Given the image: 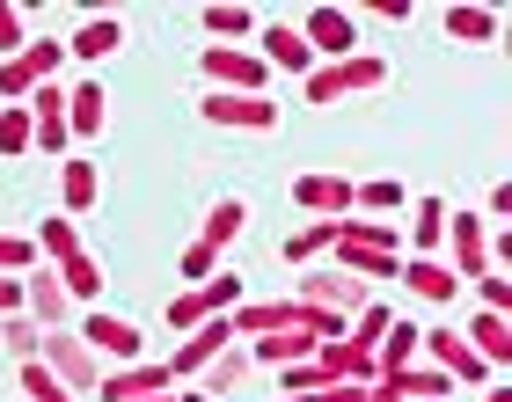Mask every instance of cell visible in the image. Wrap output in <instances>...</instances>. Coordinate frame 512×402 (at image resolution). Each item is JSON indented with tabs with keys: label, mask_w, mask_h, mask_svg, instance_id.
Listing matches in <instances>:
<instances>
[{
	"label": "cell",
	"mask_w": 512,
	"mask_h": 402,
	"mask_svg": "<svg viewBox=\"0 0 512 402\" xmlns=\"http://www.w3.org/2000/svg\"><path fill=\"white\" fill-rule=\"evenodd\" d=\"M15 381H22V402H81V395H66L37 359H22V366H15Z\"/></svg>",
	"instance_id": "d6a6232c"
},
{
	"label": "cell",
	"mask_w": 512,
	"mask_h": 402,
	"mask_svg": "<svg viewBox=\"0 0 512 402\" xmlns=\"http://www.w3.org/2000/svg\"><path fill=\"white\" fill-rule=\"evenodd\" d=\"M59 59H66V44H52V37H37L15 59H0V103H30L44 81H59Z\"/></svg>",
	"instance_id": "7a4b0ae2"
},
{
	"label": "cell",
	"mask_w": 512,
	"mask_h": 402,
	"mask_svg": "<svg viewBox=\"0 0 512 402\" xmlns=\"http://www.w3.org/2000/svg\"><path fill=\"white\" fill-rule=\"evenodd\" d=\"M293 205L315 212V220H344V212H352V176H330V169L293 176Z\"/></svg>",
	"instance_id": "30bf717a"
},
{
	"label": "cell",
	"mask_w": 512,
	"mask_h": 402,
	"mask_svg": "<svg viewBox=\"0 0 512 402\" xmlns=\"http://www.w3.org/2000/svg\"><path fill=\"white\" fill-rule=\"evenodd\" d=\"M242 373H249V366L235 359V351H220V359L205 366V395H220V402H227V388H242Z\"/></svg>",
	"instance_id": "ab89813d"
},
{
	"label": "cell",
	"mask_w": 512,
	"mask_h": 402,
	"mask_svg": "<svg viewBox=\"0 0 512 402\" xmlns=\"http://www.w3.org/2000/svg\"><path fill=\"white\" fill-rule=\"evenodd\" d=\"M388 322H395V315H388V307H374V300H366V307H359V315H352V322H344V344H359V351H374Z\"/></svg>",
	"instance_id": "d590c367"
},
{
	"label": "cell",
	"mask_w": 512,
	"mask_h": 402,
	"mask_svg": "<svg viewBox=\"0 0 512 402\" xmlns=\"http://www.w3.org/2000/svg\"><path fill=\"white\" fill-rule=\"evenodd\" d=\"M227 344H235V329H227V315H213V322H198L191 337H183V344L169 351V359H161V366H169L176 381H183V373H205V366H213Z\"/></svg>",
	"instance_id": "8fae6325"
},
{
	"label": "cell",
	"mask_w": 512,
	"mask_h": 402,
	"mask_svg": "<svg viewBox=\"0 0 512 402\" xmlns=\"http://www.w3.org/2000/svg\"><path fill=\"white\" fill-rule=\"evenodd\" d=\"M476 293H483V315H512V278L505 271H483Z\"/></svg>",
	"instance_id": "60d3db41"
},
{
	"label": "cell",
	"mask_w": 512,
	"mask_h": 402,
	"mask_svg": "<svg viewBox=\"0 0 512 402\" xmlns=\"http://www.w3.org/2000/svg\"><path fill=\"white\" fill-rule=\"evenodd\" d=\"M103 125H110V96H103V81L66 88V139H96Z\"/></svg>",
	"instance_id": "9a60e30c"
},
{
	"label": "cell",
	"mask_w": 512,
	"mask_h": 402,
	"mask_svg": "<svg viewBox=\"0 0 512 402\" xmlns=\"http://www.w3.org/2000/svg\"><path fill=\"white\" fill-rule=\"evenodd\" d=\"M198 117H205V125H220V132H271L278 125V103L271 96H220V88H213V96L198 103Z\"/></svg>",
	"instance_id": "8992f818"
},
{
	"label": "cell",
	"mask_w": 512,
	"mask_h": 402,
	"mask_svg": "<svg viewBox=\"0 0 512 402\" xmlns=\"http://www.w3.org/2000/svg\"><path fill=\"white\" fill-rule=\"evenodd\" d=\"M147 402H176V395H147Z\"/></svg>",
	"instance_id": "681fc988"
},
{
	"label": "cell",
	"mask_w": 512,
	"mask_h": 402,
	"mask_svg": "<svg viewBox=\"0 0 512 402\" xmlns=\"http://www.w3.org/2000/svg\"><path fill=\"white\" fill-rule=\"evenodd\" d=\"M337 242H352V249H388V256H403V234H395L388 220H337Z\"/></svg>",
	"instance_id": "4dcf8cb0"
},
{
	"label": "cell",
	"mask_w": 512,
	"mask_h": 402,
	"mask_svg": "<svg viewBox=\"0 0 512 402\" xmlns=\"http://www.w3.org/2000/svg\"><path fill=\"white\" fill-rule=\"evenodd\" d=\"M293 30L308 37V52H315V59H330V66L359 52V15H352V8H308V15L293 22Z\"/></svg>",
	"instance_id": "5b68a950"
},
{
	"label": "cell",
	"mask_w": 512,
	"mask_h": 402,
	"mask_svg": "<svg viewBox=\"0 0 512 402\" xmlns=\"http://www.w3.org/2000/svg\"><path fill=\"white\" fill-rule=\"evenodd\" d=\"M403 286L417 293V300H432V307H447V300H461V278L439 264V256H410L403 264Z\"/></svg>",
	"instance_id": "ac0fdd59"
},
{
	"label": "cell",
	"mask_w": 512,
	"mask_h": 402,
	"mask_svg": "<svg viewBox=\"0 0 512 402\" xmlns=\"http://www.w3.org/2000/svg\"><path fill=\"white\" fill-rule=\"evenodd\" d=\"M256 44H264V52H256V59H264V74H300V81L315 74V52H308V37H300L293 22H264Z\"/></svg>",
	"instance_id": "ba28073f"
},
{
	"label": "cell",
	"mask_w": 512,
	"mask_h": 402,
	"mask_svg": "<svg viewBox=\"0 0 512 402\" xmlns=\"http://www.w3.org/2000/svg\"><path fill=\"white\" fill-rule=\"evenodd\" d=\"M37 366L52 373V381L66 388V395H96V381H103V366H96V351H88L74 329H44L37 337Z\"/></svg>",
	"instance_id": "6da1fadb"
},
{
	"label": "cell",
	"mask_w": 512,
	"mask_h": 402,
	"mask_svg": "<svg viewBox=\"0 0 512 402\" xmlns=\"http://www.w3.org/2000/svg\"><path fill=\"white\" fill-rule=\"evenodd\" d=\"M403 366H417V322L395 315V322L381 329V344H374V381H395Z\"/></svg>",
	"instance_id": "d6986e66"
},
{
	"label": "cell",
	"mask_w": 512,
	"mask_h": 402,
	"mask_svg": "<svg viewBox=\"0 0 512 402\" xmlns=\"http://www.w3.org/2000/svg\"><path fill=\"white\" fill-rule=\"evenodd\" d=\"M37 337H44V329H37L30 315H0V344L15 351V366H22V359H37Z\"/></svg>",
	"instance_id": "74e56055"
},
{
	"label": "cell",
	"mask_w": 512,
	"mask_h": 402,
	"mask_svg": "<svg viewBox=\"0 0 512 402\" xmlns=\"http://www.w3.org/2000/svg\"><path fill=\"white\" fill-rule=\"evenodd\" d=\"M461 344H469L491 373H505L512 366V315H476L469 329H461Z\"/></svg>",
	"instance_id": "5bb4252c"
},
{
	"label": "cell",
	"mask_w": 512,
	"mask_h": 402,
	"mask_svg": "<svg viewBox=\"0 0 512 402\" xmlns=\"http://www.w3.org/2000/svg\"><path fill=\"white\" fill-rule=\"evenodd\" d=\"M242 227H249V205H242V198H220L213 212H205V234H198V242H205V249H213V256H220V249H227V242H235V234H242Z\"/></svg>",
	"instance_id": "484cf974"
},
{
	"label": "cell",
	"mask_w": 512,
	"mask_h": 402,
	"mask_svg": "<svg viewBox=\"0 0 512 402\" xmlns=\"http://www.w3.org/2000/svg\"><path fill=\"white\" fill-rule=\"evenodd\" d=\"M366 15H388V22H410V0H366Z\"/></svg>",
	"instance_id": "bcb514c9"
},
{
	"label": "cell",
	"mask_w": 512,
	"mask_h": 402,
	"mask_svg": "<svg viewBox=\"0 0 512 402\" xmlns=\"http://www.w3.org/2000/svg\"><path fill=\"white\" fill-rule=\"evenodd\" d=\"M44 256H37V242L30 234H0V278H22V271H37Z\"/></svg>",
	"instance_id": "8d00e7d4"
},
{
	"label": "cell",
	"mask_w": 512,
	"mask_h": 402,
	"mask_svg": "<svg viewBox=\"0 0 512 402\" xmlns=\"http://www.w3.org/2000/svg\"><path fill=\"white\" fill-rule=\"evenodd\" d=\"M74 337L96 351V366H139L147 359V337H139V322H125V315H110V307H96Z\"/></svg>",
	"instance_id": "3957f363"
},
{
	"label": "cell",
	"mask_w": 512,
	"mask_h": 402,
	"mask_svg": "<svg viewBox=\"0 0 512 402\" xmlns=\"http://www.w3.org/2000/svg\"><path fill=\"white\" fill-rule=\"evenodd\" d=\"M176 373L161 366V359H139V366H103V402H147V395H169Z\"/></svg>",
	"instance_id": "9c48e42d"
},
{
	"label": "cell",
	"mask_w": 512,
	"mask_h": 402,
	"mask_svg": "<svg viewBox=\"0 0 512 402\" xmlns=\"http://www.w3.org/2000/svg\"><path fill=\"white\" fill-rule=\"evenodd\" d=\"M447 37L454 44H491L498 37V15L491 8H447Z\"/></svg>",
	"instance_id": "1f68e13d"
},
{
	"label": "cell",
	"mask_w": 512,
	"mask_h": 402,
	"mask_svg": "<svg viewBox=\"0 0 512 402\" xmlns=\"http://www.w3.org/2000/svg\"><path fill=\"white\" fill-rule=\"evenodd\" d=\"M330 242H337V220H308V227H293V234H286V264H293V271H300V264H315V256L330 249Z\"/></svg>",
	"instance_id": "f546056e"
},
{
	"label": "cell",
	"mask_w": 512,
	"mask_h": 402,
	"mask_svg": "<svg viewBox=\"0 0 512 402\" xmlns=\"http://www.w3.org/2000/svg\"><path fill=\"white\" fill-rule=\"evenodd\" d=\"M22 307H30V322H37V329H59V322H66V307H74V300L59 293L52 264H44V271H22Z\"/></svg>",
	"instance_id": "2e32d148"
},
{
	"label": "cell",
	"mask_w": 512,
	"mask_h": 402,
	"mask_svg": "<svg viewBox=\"0 0 512 402\" xmlns=\"http://www.w3.org/2000/svg\"><path fill=\"white\" fill-rule=\"evenodd\" d=\"M300 307H315V315H337V322H352L359 307H366V286L359 278H344V271H322V278H300L293 286Z\"/></svg>",
	"instance_id": "52a82bcc"
},
{
	"label": "cell",
	"mask_w": 512,
	"mask_h": 402,
	"mask_svg": "<svg viewBox=\"0 0 512 402\" xmlns=\"http://www.w3.org/2000/svg\"><path fill=\"white\" fill-rule=\"evenodd\" d=\"M52 278H59V293H66V300H103V264H96L88 249L59 256V264H52Z\"/></svg>",
	"instance_id": "7402d4cb"
},
{
	"label": "cell",
	"mask_w": 512,
	"mask_h": 402,
	"mask_svg": "<svg viewBox=\"0 0 512 402\" xmlns=\"http://www.w3.org/2000/svg\"><path fill=\"white\" fill-rule=\"evenodd\" d=\"M198 22H205V37H220V44H235V37L256 30V15L235 8V0H213V8H198Z\"/></svg>",
	"instance_id": "83f0119b"
},
{
	"label": "cell",
	"mask_w": 512,
	"mask_h": 402,
	"mask_svg": "<svg viewBox=\"0 0 512 402\" xmlns=\"http://www.w3.org/2000/svg\"><path fill=\"white\" fill-rule=\"evenodd\" d=\"M22 110H30V147L59 154V147H66V88H59V81H44Z\"/></svg>",
	"instance_id": "4fadbf2b"
},
{
	"label": "cell",
	"mask_w": 512,
	"mask_h": 402,
	"mask_svg": "<svg viewBox=\"0 0 512 402\" xmlns=\"http://www.w3.org/2000/svg\"><path fill=\"white\" fill-rule=\"evenodd\" d=\"M417 351H425V359L447 373V381H483V373H491L469 344H461V329H417Z\"/></svg>",
	"instance_id": "7c38bea8"
},
{
	"label": "cell",
	"mask_w": 512,
	"mask_h": 402,
	"mask_svg": "<svg viewBox=\"0 0 512 402\" xmlns=\"http://www.w3.org/2000/svg\"><path fill=\"white\" fill-rule=\"evenodd\" d=\"M483 402H512V388H491V395H483Z\"/></svg>",
	"instance_id": "c3c4849f"
},
{
	"label": "cell",
	"mask_w": 512,
	"mask_h": 402,
	"mask_svg": "<svg viewBox=\"0 0 512 402\" xmlns=\"http://www.w3.org/2000/svg\"><path fill=\"white\" fill-rule=\"evenodd\" d=\"M315 373L322 381H352V388H374V351H359V344H322L315 351Z\"/></svg>",
	"instance_id": "e0dca14e"
},
{
	"label": "cell",
	"mask_w": 512,
	"mask_h": 402,
	"mask_svg": "<svg viewBox=\"0 0 512 402\" xmlns=\"http://www.w3.org/2000/svg\"><path fill=\"white\" fill-rule=\"evenodd\" d=\"M388 388L403 395V402H447V395H454V381H447L439 366H403V373H395Z\"/></svg>",
	"instance_id": "cb8c5ba5"
},
{
	"label": "cell",
	"mask_w": 512,
	"mask_h": 402,
	"mask_svg": "<svg viewBox=\"0 0 512 402\" xmlns=\"http://www.w3.org/2000/svg\"><path fill=\"white\" fill-rule=\"evenodd\" d=\"M447 220H454V212L439 205V198H417L410 205V242H417V256H432L439 242H447Z\"/></svg>",
	"instance_id": "d4e9b609"
},
{
	"label": "cell",
	"mask_w": 512,
	"mask_h": 402,
	"mask_svg": "<svg viewBox=\"0 0 512 402\" xmlns=\"http://www.w3.org/2000/svg\"><path fill=\"white\" fill-rule=\"evenodd\" d=\"M352 205H366V212H403V183H388V176L352 183Z\"/></svg>",
	"instance_id": "f35d334b"
},
{
	"label": "cell",
	"mask_w": 512,
	"mask_h": 402,
	"mask_svg": "<svg viewBox=\"0 0 512 402\" xmlns=\"http://www.w3.org/2000/svg\"><path fill=\"white\" fill-rule=\"evenodd\" d=\"M0 154H8V161L30 154V110H22V103H0Z\"/></svg>",
	"instance_id": "836d02e7"
},
{
	"label": "cell",
	"mask_w": 512,
	"mask_h": 402,
	"mask_svg": "<svg viewBox=\"0 0 512 402\" xmlns=\"http://www.w3.org/2000/svg\"><path fill=\"white\" fill-rule=\"evenodd\" d=\"M96 191H103L96 161H66V169H59V198H66V212H88V205H96Z\"/></svg>",
	"instance_id": "4316f807"
},
{
	"label": "cell",
	"mask_w": 512,
	"mask_h": 402,
	"mask_svg": "<svg viewBox=\"0 0 512 402\" xmlns=\"http://www.w3.org/2000/svg\"><path fill=\"white\" fill-rule=\"evenodd\" d=\"M198 66H205V81L220 88V96H264V59L256 52H242V44H205L198 52Z\"/></svg>",
	"instance_id": "277c9868"
},
{
	"label": "cell",
	"mask_w": 512,
	"mask_h": 402,
	"mask_svg": "<svg viewBox=\"0 0 512 402\" xmlns=\"http://www.w3.org/2000/svg\"><path fill=\"white\" fill-rule=\"evenodd\" d=\"M118 44H125V22H118V15H88L81 30L66 37V59H88V66H96V59L118 52Z\"/></svg>",
	"instance_id": "ffe728a7"
},
{
	"label": "cell",
	"mask_w": 512,
	"mask_h": 402,
	"mask_svg": "<svg viewBox=\"0 0 512 402\" xmlns=\"http://www.w3.org/2000/svg\"><path fill=\"white\" fill-rule=\"evenodd\" d=\"M30 242H37L44 264H59V256H74V249H81V234H74V220H44V227L30 234Z\"/></svg>",
	"instance_id": "e575fe53"
},
{
	"label": "cell",
	"mask_w": 512,
	"mask_h": 402,
	"mask_svg": "<svg viewBox=\"0 0 512 402\" xmlns=\"http://www.w3.org/2000/svg\"><path fill=\"white\" fill-rule=\"evenodd\" d=\"M22 44H30V37H22V8H8V0H0V59H15Z\"/></svg>",
	"instance_id": "b9f144b4"
},
{
	"label": "cell",
	"mask_w": 512,
	"mask_h": 402,
	"mask_svg": "<svg viewBox=\"0 0 512 402\" xmlns=\"http://www.w3.org/2000/svg\"><path fill=\"white\" fill-rule=\"evenodd\" d=\"M322 337H308V329H271V337H256V359L264 366H300V359H315Z\"/></svg>",
	"instance_id": "603a6c76"
},
{
	"label": "cell",
	"mask_w": 512,
	"mask_h": 402,
	"mask_svg": "<svg viewBox=\"0 0 512 402\" xmlns=\"http://www.w3.org/2000/svg\"><path fill=\"white\" fill-rule=\"evenodd\" d=\"M330 249H337V271L359 278V286H374V278H403V256H388V249H352V242H330Z\"/></svg>",
	"instance_id": "44dd1931"
},
{
	"label": "cell",
	"mask_w": 512,
	"mask_h": 402,
	"mask_svg": "<svg viewBox=\"0 0 512 402\" xmlns=\"http://www.w3.org/2000/svg\"><path fill=\"white\" fill-rule=\"evenodd\" d=\"M278 373H286V395H315V388H330V381L315 373V359H300V366H278Z\"/></svg>",
	"instance_id": "7bdbcfd3"
},
{
	"label": "cell",
	"mask_w": 512,
	"mask_h": 402,
	"mask_svg": "<svg viewBox=\"0 0 512 402\" xmlns=\"http://www.w3.org/2000/svg\"><path fill=\"white\" fill-rule=\"evenodd\" d=\"M366 402H403V395H395L388 381H374V388H366Z\"/></svg>",
	"instance_id": "7dc6e473"
},
{
	"label": "cell",
	"mask_w": 512,
	"mask_h": 402,
	"mask_svg": "<svg viewBox=\"0 0 512 402\" xmlns=\"http://www.w3.org/2000/svg\"><path fill=\"white\" fill-rule=\"evenodd\" d=\"M344 96V88H337V66H315V74H308V103H337Z\"/></svg>",
	"instance_id": "f6af8a7d"
},
{
	"label": "cell",
	"mask_w": 512,
	"mask_h": 402,
	"mask_svg": "<svg viewBox=\"0 0 512 402\" xmlns=\"http://www.w3.org/2000/svg\"><path fill=\"white\" fill-rule=\"evenodd\" d=\"M213 271H220V256L205 249V242H191V249H183V278H198V286H205Z\"/></svg>",
	"instance_id": "ee69618b"
},
{
	"label": "cell",
	"mask_w": 512,
	"mask_h": 402,
	"mask_svg": "<svg viewBox=\"0 0 512 402\" xmlns=\"http://www.w3.org/2000/svg\"><path fill=\"white\" fill-rule=\"evenodd\" d=\"M381 81H388V59H374V52L337 59V88H344V96H366V88H381Z\"/></svg>",
	"instance_id": "f1b7e54d"
}]
</instances>
